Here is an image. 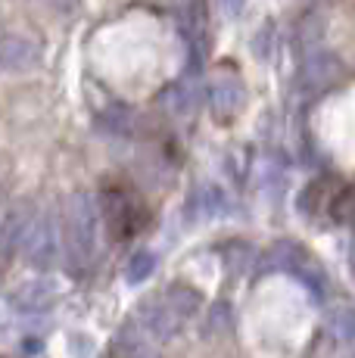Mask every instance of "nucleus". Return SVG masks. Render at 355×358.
Segmentation results:
<instances>
[{"mask_svg":"<svg viewBox=\"0 0 355 358\" xmlns=\"http://www.w3.org/2000/svg\"><path fill=\"white\" fill-rule=\"evenodd\" d=\"M196 306H200V293L196 290H190V287H168L166 293L140 302L138 315H134L131 321L147 336H153L156 343H162L181 330L184 321L196 312Z\"/></svg>","mask_w":355,"mask_h":358,"instance_id":"1","label":"nucleus"},{"mask_svg":"<svg viewBox=\"0 0 355 358\" xmlns=\"http://www.w3.org/2000/svg\"><path fill=\"white\" fill-rule=\"evenodd\" d=\"M66 243L75 268H91L97 259V203L91 194L66 199Z\"/></svg>","mask_w":355,"mask_h":358,"instance_id":"2","label":"nucleus"},{"mask_svg":"<svg viewBox=\"0 0 355 358\" xmlns=\"http://www.w3.org/2000/svg\"><path fill=\"white\" fill-rule=\"evenodd\" d=\"M103 215H106V224H109V234H113L115 240H128L134 237L138 231H143V224H147V206L140 203V196L134 194V190L128 187H119V184H113V187L103 190Z\"/></svg>","mask_w":355,"mask_h":358,"instance_id":"3","label":"nucleus"},{"mask_svg":"<svg viewBox=\"0 0 355 358\" xmlns=\"http://www.w3.org/2000/svg\"><path fill=\"white\" fill-rule=\"evenodd\" d=\"M22 252L31 265L41 268V271H50V268L59 262V228H57V218H53L50 212H44V215L35 218Z\"/></svg>","mask_w":355,"mask_h":358,"instance_id":"4","label":"nucleus"},{"mask_svg":"<svg viewBox=\"0 0 355 358\" xmlns=\"http://www.w3.org/2000/svg\"><path fill=\"white\" fill-rule=\"evenodd\" d=\"M321 34H305V63H303V81L309 87H327L340 75V63L333 53L321 47Z\"/></svg>","mask_w":355,"mask_h":358,"instance_id":"5","label":"nucleus"},{"mask_svg":"<svg viewBox=\"0 0 355 358\" xmlns=\"http://www.w3.org/2000/svg\"><path fill=\"white\" fill-rule=\"evenodd\" d=\"M0 57H3V72L10 75H25L41 69V47L25 34H6Z\"/></svg>","mask_w":355,"mask_h":358,"instance_id":"6","label":"nucleus"},{"mask_svg":"<svg viewBox=\"0 0 355 358\" xmlns=\"http://www.w3.org/2000/svg\"><path fill=\"white\" fill-rule=\"evenodd\" d=\"M53 302H57V287L44 278L25 280V284H19L16 290L10 293V306L16 308L19 315H44Z\"/></svg>","mask_w":355,"mask_h":358,"instance_id":"7","label":"nucleus"},{"mask_svg":"<svg viewBox=\"0 0 355 358\" xmlns=\"http://www.w3.org/2000/svg\"><path fill=\"white\" fill-rule=\"evenodd\" d=\"M243 100H247V91H243V81L237 75H218L209 85V103H212V113L218 119H234Z\"/></svg>","mask_w":355,"mask_h":358,"instance_id":"8","label":"nucleus"},{"mask_svg":"<svg viewBox=\"0 0 355 358\" xmlns=\"http://www.w3.org/2000/svg\"><path fill=\"white\" fill-rule=\"evenodd\" d=\"M159 103H162V109H166L168 115L187 119V115H194L196 109H200L203 91H200V85H196L194 78H181V81L168 85L166 91L159 94Z\"/></svg>","mask_w":355,"mask_h":358,"instance_id":"9","label":"nucleus"},{"mask_svg":"<svg viewBox=\"0 0 355 358\" xmlns=\"http://www.w3.org/2000/svg\"><path fill=\"white\" fill-rule=\"evenodd\" d=\"M106 358H159V352H156V340H153V336H147L131 321V324L115 336V343L109 346Z\"/></svg>","mask_w":355,"mask_h":358,"instance_id":"10","label":"nucleus"},{"mask_svg":"<svg viewBox=\"0 0 355 358\" xmlns=\"http://www.w3.org/2000/svg\"><path fill=\"white\" fill-rule=\"evenodd\" d=\"M35 218L38 215H31L25 206H13V209H6V215H3V259H13V252L25 246Z\"/></svg>","mask_w":355,"mask_h":358,"instance_id":"11","label":"nucleus"},{"mask_svg":"<svg viewBox=\"0 0 355 358\" xmlns=\"http://www.w3.org/2000/svg\"><path fill=\"white\" fill-rule=\"evenodd\" d=\"M190 209H194L196 218H222L231 212V199L222 187H215V184H203V187L194 190V196H190Z\"/></svg>","mask_w":355,"mask_h":358,"instance_id":"12","label":"nucleus"},{"mask_svg":"<svg viewBox=\"0 0 355 358\" xmlns=\"http://www.w3.org/2000/svg\"><path fill=\"white\" fill-rule=\"evenodd\" d=\"M327 334L340 346H352L355 343V306L352 302H340L331 315H327Z\"/></svg>","mask_w":355,"mask_h":358,"instance_id":"13","label":"nucleus"},{"mask_svg":"<svg viewBox=\"0 0 355 358\" xmlns=\"http://www.w3.org/2000/svg\"><path fill=\"white\" fill-rule=\"evenodd\" d=\"M305 262V252L299 243H277L271 246V252L262 259V271H299Z\"/></svg>","mask_w":355,"mask_h":358,"instance_id":"14","label":"nucleus"},{"mask_svg":"<svg viewBox=\"0 0 355 358\" xmlns=\"http://www.w3.org/2000/svg\"><path fill=\"white\" fill-rule=\"evenodd\" d=\"M97 125L103 128L106 134H113V137H131L134 134V125H138V119H134V109L115 103V106H106L103 113L97 115Z\"/></svg>","mask_w":355,"mask_h":358,"instance_id":"15","label":"nucleus"},{"mask_svg":"<svg viewBox=\"0 0 355 358\" xmlns=\"http://www.w3.org/2000/svg\"><path fill=\"white\" fill-rule=\"evenodd\" d=\"M153 271H156V252L140 250V252H134V256L128 259L125 280H128V284H143V280H147Z\"/></svg>","mask_w":355,"mask_h":358,"instance_id":"16","label":"nucleus"},{"mask_svg":"<svg viewBox=\"0 0 355 358\" xmlns=\"http://www.w3.org/2000/svg\"><path fill=\"white\" fill-rule=\"evenodd\" d=\"M224 259H228L231 271L240 274V271H247V265H249V259H252V250H249L247 243H234V246H228V250H224Z\"/></svg>","mask_w":355,"mask_h":358,"instance_id":"17","label":"nucleus"},{"mask_svg":"<svg viewBox=\"0 0 355 358\" xmlns=\"http://www.w3.org/2000/svg\"><path fill=\"white\" fill-rule=\"evenodd\" d=\"M218 10H222L228 19H234V16H240L243 0H218Z\"/></svg>","mask_w":355,"mask_h":358,"instance_id":"18","label":"nucleus"},{"mask_svg":"<svg viewBox=\"0 0 355 358\" xmlns=\"http://www.w3.org/2000/svg\"><path fill=\"white\" fill-rule=\"evenodd\" d=\"M352 358H355V352H352Z\"/></svg>","mask_w":355,"mask_h":358,"instance_id":"19","label":"nucleus"}]
</instances>
